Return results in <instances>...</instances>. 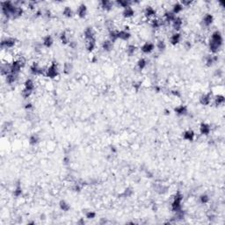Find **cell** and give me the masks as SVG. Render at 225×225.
<instances>
[{"label":"cell","mask_w":225,"mask_h":225,"mask_svg":"<svg viewBox=\"0 0 225 225\" xmlns=\"http://www.w3.org/2000/svg\"><path fill=\"white\" fill-rule=\"evenodd\" d=\"M59 38H60V41H61V42H62L63 44H64V45L69 44V39L67 33H66L65 31H63V32L60 34Z\"/></svg>","instance_id":"cell-40"},{"label":"cell","mask_w":225,"mask_h":225,"mask_svg":"<svg viewBox=\"0 0 225 225\" xmlns=\"http://www.w3.org/2000/svg\"><path fill=\"white\" fill-rule=\"evenodd\" d=\"M58 75H59V68L57 65V63L54 62L47 68L45 76L49 79H56Z\"/></svg>","instance_id":"cell-2"},{"label":"cell","mask_w":225,"mask_h":225,"mask_svg":"<svg viewBox=\"0 0 225 225\" xmlns=\"http://www.w3.org/2000/svg\"><path fill=\"white\" fill-rule=\"evenodd\" d=\"M141 86H142V83L141 82H135L133 84V87L135 88V91H139V89L141 88Z\"/></svg>","instance_id":"cell-54"},{"label":"cell","mask_w":225,"mask_h":225,"mask_svg":"<svg viewBox=\"0 0 225 225\" xmlns=\"http://www.w3.org/2000/svg\"><path fill=\"white\" fill-rule=\"evenodd\" d=\"M210 42H213L214 43L218 44L220 46H223V34L222 33L219 31V30H215L214 31L212 34H211V37H210Z\"/></svg>","instance_id":"cell-6"},{"label":"cell","mask_w":225,"mask_h":225,"mask_svg":"<svg viewBox=\"0 0 225 225\" xmlns=\"http://www.w3.org/2000/svg\"><path fill=\"white\" fill-rule=\"evenodd\" d=\"M156 47H157V48H158L160 52H163L166 48V43H165V42L164 40H158Z\"/></svg>","instance_id":"cell-42"},{"label":"cell","mask_w":225,"mask_h":225,"mask_svg":"<svg viewBox=\"0 0 225 225\" xmlns=\"http://www.w3.org/2000/svg\"><path fill=\"white\" fill-rule=\"evenodd\" d=\"M154 189H155V191L157 192L158 194H165V193H166L167 191H168V187L165 186V185H162V184H157V185H155Z\"/></svg>","instance_id":"cell-31"},{"label":"cell","mask_w":225,"mask_h":225,"mask_svg":"<svg viewBox=\"0 0 225 225\" xmlns=\"http://www.w3.org/2000/svg\"><path fill=\"white\" fill-rule=\"evenodd\" d=\"M96 48V39L86 41V49L89 52H92Z\"/></svg>","instance_id":"cell-37"},{"label":"cell","mask_w":225,"mask_h":225,"mask_svg":"<svg viewBox=\"0 0 225 225\" xmlns=\"http://www.w3.org/2000/svg\"><path fill=\"white\" fill-rule=\"evenodd\" d=\"M11 128H12V122H6L4 124V126H3V130L9 131Z\"/></svg>","instance_id":"cell-48"},{"label":"cell","mask_w":225,"mask_h":225,"mask_svg":"<svg viewBox=\"0 0 225 225\" xmlns=\"http://www.w3.org/2000/svg\"><path fill=\"white\" fill-rule=\"evenodd\" d=\"M183 138L185 140H186V141L192 142L195 138V133L192 129H188V130H186V131H185L183 133Z\"/></svg>","instance_id":"cell-28"},{"label":"cell","mask_w":225,"mask_h":225,"mask_svg":"<svg viewBox=\"0 0 225 225\" xmlns=\"http://www.w3.org/2000/svg\"><path fill=\"white\" fill-rule=\"evenodd\" d=\"M214 22V16L210 13H207L202 18V26L205 27H209Z\"/></svg>","instance_id":"cell-11"},{"label":"cell","mask_w":225,"mask_h":225,"mask_svg":"<svg viewBox=\"0 0 225 225\" xmlns=\"http://www.w3.org/2000/svg\"><path fill=\"white\" fill-rule=\"evenodd\" d=\"M102 49L106 52H110L113 48V42H112L109 39L104 40L101 43Z\"/></svg>","instance_id":"cell-16"},{"label":"cell","mask_w":225,"mask_h":225,"mask_svg":"<svg viewBox=\"0 0 225 225\" xmlns=\"http://www.w3.org/2000/svg\"><path fill=\"white\" fill-rule=\"evenodd\" d=\"M44 14H45L48 18H50V17H51V11H49V10H46V11L44 12Z\"/></svg>","instance_id":"cell-58"},{"label":"cell","mask_w":225,"mask_h":225,"mask_svg":"<svg viewBox=\"0 0 225 225\" xmlns=\"http://www.w3.org/2000/svg\"><path fill=\"white\" fill-rule=\"evenodd\" d=\"M213 100H214V104L216 106H222L224 104L225 101V98L223 95L222 94H218L216 96H214L213 98Z\"/></svg>","instance_id":"cell-32"},{"label":"cell","mask_w":225,"mask_h":225,"mask_svg":"<svg viewBox=\"0 0 225 225\" xmlns=\"http://www.w3.org/2000/svg\"><path fill=\"white\" fill-rule=\"evenodd\" d=\"M209 201H210V198L207 193H203L200 196V202L202 204H207L209 202Z\"/></svg>","instance_id":"cell-44"},{"label":"cell","mask_w":225,"mask_h":225,"mask_svg":"<svg viewBox=\"0 0 225 225\" xmlns=\"http://www.w3.org/2000/svg\"><path fill=\"white\" fill-rule=\"evenodd\" d=\"M63 73L66 74V75H69L72 72L73 70V64L69 62H67L63 64Z\"/></svg>","instance_id":"cell-38"},{"label":"cell","mask_w":225,"mask_h":225,"mask_svg":"<svg viewBox=\"0 0 225 225\" xmlns=\"http://www.w3.org/2000/svg\"><path fill=\"white\" fill-rule=\"evenodd\" d=\"M136 50H137V48L134 44H128L126 48V53L128 56H134L135 52H136Z\"/></svg>","instance_id":"cell-34"},{"label":"cell","mask_w":225,"mask_h":225,"mask_svg":"<svg viewBox=\"0 0 225 225\" xmlns=\"http://www.w3.org/2000/svg\"><path fill=\"white\" fill-rule=\"evenodd\" d=\"M183 198H184V196H183V194H182L180 191H178L175 193V195H174V197H173V201H172L171 205V210H172L173 213H175V212L179 211L180 209H182V202H183Z\"/></svg>","instance_id":"cell-1"},{"label":"cell","mask_w":225,"mask_h":225,"mask_svg":"<svg viewBox=\"0 0 225 225\" xmlns=\"http://www.w3.org/2000/svg\"><path fill=\"white\" fill-rule=\"evenodd\" d=\"M79 223H81V224H84V223H85V221H84L83 219H81V220H80V221H79Z\"/></svg>","instance_id":"cell-61"},{"label":"cell","mask_w":225,"mask_h":225,"mask_svg":"<svg viewBox=\"0 0 225 225\" xmlns=\"http://www.w3.org/2000/svg\"><path fill=\"white\" fill-rule=\"evenodd\" d=\"M157 11L154 9V7L149 5L146 6V8L144 9V15L148 19H154V17H156Z\"/></svg>","instance_id":"cell-18"},{"label":"cell","mask_w":225,"mask_h":225,"mask_svg":"<svg viewBox=\"0 0 225 225\" xmlns=\"http://www.w3.org/2000/svg\"><path fill=\"white\" fill-rule=\"evenodd\" d=\"M23 193V190H22V187H21V186L20 185H17L16 186H15V189L13 190V195L15 196V197H20L21 195H22Z\"/></svg>","instance_id":"cell-43"},{"label":"cell","mask_w":225,"mask_h":225,"mask_svg":"<svg viewBox=\"0 0 225 225\" xmlns=\"http://www.w3.org/2000/svg\"><path fill=\"white\" fill-rule=\"evenodd\" d=\"M183 26V20L180 17H176V19L171 22V26L173 28V30H175L176 32H179L180 29L182 28Z\"/></svg>","instance_id":"cell-15"},{"label":"cell","mask_w":225,"mask_h":225,"mask_svg":"<svg viewBox=\"0 0 225 225\" xmlns=\"http://www.w3.org/2000/svg\"><path fill=\"white\" fill-rule=\"evenodd\" d=\"M183 9H184V6L182 5V4H181L180 2H177V3H175V4L172 5L171 11H172L175 15H177V14H180V12L183 11Z\"/></svg>","instance_id":"cell-33"},{"label":"cell","mask_w":225,"mask_h":225,"mask_svg":"<svg viewBox=\"0 0 225 225\" xmlns=\"http://www.w3.org/2000/svg\"><path fill=\"white\" fill-rule=\"evenodd\" d=\"M42 44H43V47L44 48H51L52 45L54 44V39L51 35H46L43 37L42 39Z\"/></svg>","instance_id":"cell-21"},{"label":"cell","mask_w":225,"mask_h":225,"mask_svg":"<svg viewBox=\"0 0 225 225\" xmlns=\"http://www.w3.org/2000/svg\"><path fill=\"white\" fill-rule=\"evenodd\" d=\"M74 12L73 10L69 7V6H65L63 10V15L66 18H71L73 16Z\"/></svg>","instance_id":"cell-41"},{"label":"cell","mask_w":225,"mask_h":225,"mask_svg":"<svg viewBox=\"0 0 225 225\" xmlns=\"http://www.w3.org/2000/svg\"><path fill=\"white\" fill-rule=\"evenodd\" d=\"M212 100H213V97H212V94L210 93H204L199 99L200 104H202V106H208L212 102Z\"/></svg>","instance_id":"cell-10"},{"label":"cell","mask_w":225,"mask_h":225,"mask_svg":"<svg viewBox=\"0 0 225 225\" xmlns=\"http://www.w3.org/2000/svg\"><path fill=\"white\" fill-rule=\"evenodd\" d=\"M63 164L67 165H69V162H70V159H69V157H67V156H66V157H64V158H63Z\"/></svg>","instance_id":"cell-57"},{"label":"cell","mask_w":225,"mask_h":225,"mask_svg":"<svg viewBox=\"0 0 225 225\" xmlns=\"http://www.w3.org/2000/svg\"><path fill=\"white\" fill-rule=\"evenodd\" d=\"M118 38L119 40H122L124 42L128 41L131 38V34L128 30V27H125L124 29L118 30Z\"/></svg>","instance_id":"cell-7"},{"label":"cell","mask_w":225,"mask_h":225,"mask_svg":"<svg viewBox=\"0 0 225 225\" xmlns=\"http://www.w3.org/2000/svg\"><path fill=\"white\" fill-rule=\"evenodd\" d=\"M85 216L87 219H94L96 217V213L94 211H88V212H86Z\"/></svg>","instance_id":"cell-50"},{"label":"cell","mask_w":225,"mask_h":225,"mask_svg":"<svg viewBox=\"0 0 225 225\" xmlns=\"http://www.w3.org/2000/svg\"><path fill=\"white\" fill-rule=\"evenodd\" d=\"M95 35H96V32H95L94 28L91 26H87L84 31V36H85L86 41H91V40L96 39Z\"/></svg>","instance_id":"cell-8"},{"label":"cell","mask_w":225,"mask_h":225,"mask_svg":"<svg viewBox=\"0 0 225 225\" xmlns=\"http://www.w3.org/2000/svg\"><path fill=\"white\" fill-rule=\"evenodd\" d=\"M111 151L112 152V154H114V153H116V151H117V149H116V148L114 146L111 147Z\"/></svg>","instance_id":"cell-59"},{"label":"cell","mask_w":225,"mask_h":225,"mask_svg":"<svg viewBox=\"0 0 225 225\" xmlns=\"http://www.w3.org/2000/svg\"><path fill=\"white\" fill-rule=\"evenodd\" d=\"M154 49H155V44L150 42H147L141 47V51L143 54H147V55L152 53L154 51Z\"/></svg>","instance_id":"cell-9"},{"label":"cell","mask_w":225,"mask_h":225,"mask_svg":"<svg viewBox=\"0 0 225 225\" xmlns=\"http://www.w3.org/2000/svg\"><path fill=\"white\" fill-rule=\"evenodd\" d=\"M177 15H175L171 11H166L164 13V20L165 23H171L175 19Z\"/></svg>","instance_id":"cell-20"},{"label":"cell","mask_w":225,"mask_h":225,"mask_svg":"<svg viewBox=\"0 0 225 225\" xmlns=\"http://www.w3.org/2000/svg\"><path fill=\"white\" fill-rule=\"evenodd\" d=\"M40 136L38 134H32V135L29 136V139H28V142L30 143V145L32 146H36L39 143H40Z\"/></svg>","instance_id":"cell-29"},{"label":"cell","mask_w":225,"mask_h":225,"mask_svg":"<svg viewBox=\"0 0 225 225\" xmlns=\"http://www.w3.org/2000/svg\"><path fill=\"white\" fill-rule=\"evenodd\" d=\"M165 113L166 115L170 114V110H168V109H165Z\"/></svg>","instance_id":"cell-60"},{"label":"cell","mask_w":225,"mask_h":225,"mask_svg":"<svg viewBox=\"0 0 225 225\" xmlns=\"http://www.w3.org/2000/svg\"><path fill=\"white\" fill-rule=\"evenodd\" d=\"M29 70H30V73H31L33 76H41V75H46V70H47V69L42 67L38 63H35V62H34V63H33L30 65Z\"/></svg>","instance_id":"cell-3"},{"label":"cell","mask_w":225,"mask_h":225,"mask_svg":"<svg viewBox=\"0 0 225 225\" xmlns=\"http://www.w3.org/2000/svg\"><path fill=\"white\" fill-rule=\"evenodd\" d=\"M59 207H60L61 210H63V211H64V212H68V211L70 209V205H69L66 201H64V200L60 201V202H59Z\"/></svg>","instance_id":"cell-39"},{"label":"cell","mask_w":225,"mask_h":225,"mask_svg":"<svg viewBox=\"0 0 225 225\" xmlns=\"http://www.w3.org/2000/svg\"><path fill=\"white\" fill-rule=\"evenodd\" d=\"M87 11H88L87 6L85 4H81L77 9V15L79 16L80 19H84V18L86 17Z\"/></svg>","instance_id":"cell-14"},{"label":"cell","mask_w":225,"mask_h":225,"mask_svg":"<svg viewBox=\"0 0 225 225\" xmlns=\"http://www.w3.org/2000/svg\"><path fill=\"white\" fill-rule=\"evenodd\" d=\"M32 94H33L32 91L26 90V89H23L22 91H21V96H22L24 99H29Z\"/></svg>","instance_id":"cell-47"},{"label":"cell","mask_w":225,"mask_h":225,"mask_svg":"<svg viewBox=\"0 0 225 225\" xmlns=\"http://www.w3.org/2000/svg\"><path fill=\"white\" fill-rule=\"evenodd\" d=\"M200 132L203 135H208L211 132V127L208 123L203 122L200 125Z\"/></svg>","instance_id":"cell-23"},{"label":"cell","mask_w":225,"mask_h":225,"mask_svg":"<svg viewBox=\"0 0 225 225\" xmlns=\"http://www.w3.org/2000/svg\"><path fill=\"white\" fill-rule=\"evenodd\" d=\"M25 109L26 110V111H28V112H30L33 108H34V105L31 103V102H27V103H26L25 104Z\"/></svg>","instance_id":"cell-51"},{"label":"cell","mask_w":225,"mask_h":225,"mask_svg":"<svg viewBox=\"0 0 225 225\" xmlns=\"http://www.w3.org/2000/svg\"><path fill=\"white\" fill-rule=\"evenodd\" d=\"M44 47H43V44H42V42H35L34 43V50H35V52H37V53H40V52H42V48H43Z\"/></svg>","instance_id":"cell-46"},{"label":"cell","mask_w":225,"mask_h":225,"mask_svg":"<svg viewBox=\"0 0 225 225\" xmlns=\"http://www.w3.org/2000/svg\"><path fill=\"white\" fill-rule=\"evenodd\" d=\"M69 48H70L75 49V48H77V47H78V42H75V41H69Z\"/></svg>","instance_id":"cell-52"},{"label":"cell","mask_w":225,"mask_h":225,"mask_svg":"<svg viewBox=\"0 0 225 225\" xmlns=\"http://www.w3.org/2000/svg\"><path fill=\"white\" fill-rule=\"evenodd\" d=\"M171 93L173 97H176V98H180L181 97V91L180 90H177V89H174V90L171 91Z\"/></svg>","instance_id":"cell-49"},{"label":"cell","mask_w":225,"mask_h":225,"mask_svg":"<svg viewBox=\"0 0 225 225\" xmlns=\"http://www.w3.org/2000/svg\"><path fill=\"white\" fill-rule=\"evenodd\" d=\"M117 6H120L122 8H126L128 6H130L132 5V2L128 1V0H117L115 3H114Z\"/></svg>","instance_id":"cell-35"},{"label":"cell","mask_w":225,"mask_h":225,"mask_svg":"<svg viewBox=\"0 0 225 225\" xmlns=\"http://www.w3.org/2000/svg\"><path fill=\"white\" fill-rule=\"evenodd\" d=\"M19 76H20V75L14 74V73H10V74H8V75L5 77V82H6V84H8V85H10L15 84V83L18 81V79H19Z\"/></svg>","instance_id":"cell-26"},{"label":"cell","mask_w":225,"mask_h":225,"mask_svg":"<svg viewBox=\"0 0 225 225\" xmlns=\"http://www.w3.org/2000/svg\"><path fill=\"white\" fill-rule=\"evenodd\" d=\"M135 11L134 8L132 7V5H130V6L124 8L123 11H122V16L125 19H130L135 15Z\"/></svg>","instance_id":"cell-17"},{"label":"cell","mask_w":225,"mask_h":225,"mask_svg":"<svg viewBox=\"0 0 225 225\" xmlns=\"http://www.w3.org/2000/svg\"><path fill=\"white\" fill-rule=\"evenodd\" d=\"M112 42H115L119 40L118 38V30H115V29H112L109 31V38H108Z\"/></svg>","instance_id":"cell-36"},{"label":"cell","mask_w":225,"mask_h":225,"mask_svg":"<svg viewBox=\"0 0 225 225\" xmlns=\"http://www.w3.org/2000/svg\"><path fill=\"white\" fill-rule=\"evenodd\" d=\"M174 112H176L178 115L184 116V115H186L188 113V110H187V107L186 106L180 105V106H178L174 108Z\"/></svg>","instance_id":"cell-27"},{"label":"cell","mask_w":225,"mask_h":225,"mask_svg":"<svg viewBox=\"0 0 225 225\" xmlns=\"http://www.w3.org/2000/svg\"><path fill=\"white\" fill-rule=\"evenodd\" d=\"M24 89L34 92V91L35 90V84H34V80L32 79H26L24 83Z\"/></svg>","instance_id":"cell-22"},{"label":"cell","mask_w":225,"mask_h":225,"mask_svg":"<svg viewBox=\"0 0 225 225\" xmlns=\"http://www.w3.org/2000/svg\"><path fill=\"white\" fill-rule=\"evenodd\" d=\"M147 65H148V61L144 57H141L140 59H138V61L136 63V66L139 70H143L147 67Z\"/></svg>","instance_id":"cell-30"},{"label":"cell","mask_w":225,"mask_h":225,"mask_svg":"<svg viewBox=\"0 0 225 225\" xmlns=\"http://www.w3.org/2000/svg\"><path fill=\"white\" fill-rule=\"evenodd\" d=\"M0 72L2 76L6 77L8 74L11 73V63H5L1 64V68H0Z\"/></svg>","instance_id":"cell-19"},{"label":"cell","mask_w":225,"mask_h":225,"mask_svg":"<svg viewBox=\"0 0 225 225\" xmlns=\"http://www.w3.org/2000/svg\"><path fill=\"white\" fill-rule=\"evenodd\" d=\"M192 46L193 45H192V42L190 41H186V42H184V47H185V48L187 49V50L191 49Z\"/></svg>","instance_id":"cell-53"},{"label":"cell","mask_w":225,"mask_h":225,"mask_svg":"<svg viewBox=\"0 0 225 225\" xmlns=\"http://www.w3.org/2000/svg\"><path fill=\"white\" fill-rule=\"evenodd\" d=\"M133 190H132V188H130V187H128V188H126L125 190L123 191V193H122V195L124 196V197H131L132 195H133Z\"/></svg>","instance_id":"cell-45"},{"label":"cell","mask_w":225,"mask_h":225,"mask_svg":"<svg viewBox=\"0 0 225 225\" xmlns=\"http://www.w3.org/2000/svg\"><path fill=\"white\" fill-rule=\"evenodd\" d=\"M81 189H82V186H81V185H80L79 183L74 185V186H73V190L75 192H80L81 191Z\"/></svg>","instance_id":"cell-55"},{"label":"cell","mask_w":225,"mask_h":225,"mask_svg":"<svg viewBox=\"0 0 225 225\" xmlns=\"http://www.w3.org/2000/svg\"><path fill=\"white\" fill-rule=\"evenodd\" d=\"M100 7L105 11H111L112 9V6L114 5V3L112 1H108V0H102L100 3Z\"/></svg>","instance_id":"cell-24"},{"label":"cell","mask_w":225,"mask_h":225,"mask_svg":"<svg viewBox=\"0 0 225 225\" xmlns=\"http://www.w3.org/2000/svg\"><path fill=\"white\" fill-rule=\"evenodd\" d=\"M223 72L222 69H216V70H215V76H216V77L221 78V77L223 76Z\"/></svg>","instance_id":"cell-56"},{"label":"cell","mask_w":225,"mask_h":225,"mask_svg":"<svg viewBox=\"0 0 225 225\" xmlns=\"http://www.w3.org/2000/svg\"><path fill=\"white\" fill-rule=\"evenodd\" d=\"M17 43V40L13 37H6L1 42V48L4 49H11L14 48Z\"/></svg>","instance_id":"cell-5"},{"label":"cell","mask_w":225,"mask_h":225,"mask_svg":"<svg viewBox=\"0 0 225 225\" xmlns=\"http://www.w3.org/2000/svg\"><path fill=\"white\" fill-rule=\"evenodd\" d=\"M218 60H219V57L217 55H208L205 58V63L208 67H211L218 62Z\"/></svg>","instance_id":"cell-13"},{"label":"cell","mask_w":225,"mask_h":225,"mask_svg":"<svg viewBox=\"0 0 225 225\" xmlns=\"http://www.w3.org/2000/svg\"><path fill=\"white\" fill-rule=\"evenodd\" d=\"M165 20H160V19H152L150 21V26L153 29H158L160 28L161 26H163L165 25Z\"/></svg>","instance_id":"cell-25"},{"label":"cell","mask_w":225,"mask_h":225,"mask_svg":"<svg viewBox=\"0 0 225 225\" xmlns=\"http://www.w3.org/2000/svg\"><path fill=\"white\" fill-rule=\"evenodd\" d=\"M181 40H182V36H181V34H180V32H176V33L172 34L171 35L170 39H169L170 43L173 46H176L178 45V44H180Z\"/></svg>","instance_id":"cell-12"},{"label":"cell","mask_w":225,"mask_h":225,"mask_svg":"<svg viewBox=\"0 0 225 225\" xmlns=\"http://www.w3.org/2000/svg\"><path fill=\"white\" fill-rule=\"evenodd\" d=\"M24 62L21 59H16L11 63V73H14L17 75H20L21 72V69L24 67Z\"/></svg>","instance_id":"cell-4"}]
</instances>
